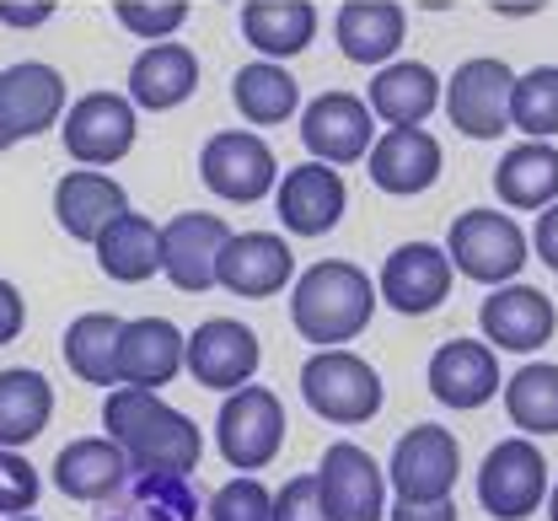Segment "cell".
I'll return each mask as SVG.
<instances>
[{"instance_id":"obj_1","label":"cell","mask_w":558,"mask_h":521,"mask_svg":"<svg viewBox=\"0 0 558 521\" xmlns=\"http://www.w3.org/2000/svg\"><path fill=\"white\" fill-rule=\"evenodd\" d=\"M102 425L119 447L130 451L135 473H150V478H183L205 457L199 425L183 409H172L156 387H130V381L108 387Z\"/></svg>"},{"instance_id":"obj_2","label":"cell","mask_w":558,"mask_h":521,"mask_svg":"<svg viewBox=\"0 0 558 521\" xmlns=\"http://www.w3.org/2000/svg\"><path fill=\"white\" fill-rule=\"evenodd\" d=\"M376 301H381V291H376V280L360 264L323 258V264H312L295 280V291H290V323H295V334L306 344L333 350V344H349V339H360L371 328Z\"/></svg>"},{"instance_id":"obj_3","label":"cell","mask_w":558,"mask_h":521,"mask_svg":"<svg viewBox=\"0 0 558 521\" xmlns=\"http://www.w3.org/2000/svg\"><path fill=\"white\" fill-rule=\"evenodd\" d=\"M301 398L317 420L328 425H371L381 414V376L371 361H360L354 350L333 344V350H317L306 366H301Z\"/></svg>"},{"instance_id":"obj_4","label":"cell","mask_w":558,"mask_h":521,"mask_svg":"<svg viewBox=\"0 0 558 521\" xmlns=\"http://www.w3.org/2000/svg\"><path fill=\"white\" fill-rule=\"evenodd\" d=\"M548 457L537 436H505L478 462V506L494 521H526L537 506H548Z\"/></svg>"},{"instance_id":"obj_5","label":"cell","mask_w":558,"mask_h":521,"mask_svg":"<svg viewBox=\"0 0 558 521\" xmlns=\"http://www.w3.org/2000/svg\"><path fill=\"white\" fill-rule=\"evenodd\" d=\"M215 447L226 457V468L236 473H258L269 468L284 447V403H279L275 387H236L220 398V414H215Z\"/></svg>"},{"instance_id":"obj_6","label":"cell","mask_w":558,"mask_h":521,"mask_svg":"<svg viewBox=\"0 0 558 521\" xmlns=\"http://www.w3.org/2000/svg\"><path fill=\"white\" fill-rule=\"evenodd\" d=\"M446 253H451L457 275H468V280H478V286H510V280L526 269L532 237L510 221L505 210H462V216L451 221Z\"/></svg>"},{"instance_id":"obj_7","label":"cell","mask_w":558,"mask_h":521,"mask_svg":"<svg viewBox=\"0 0 558 521\" xmlns=\"http://www.w3.org/2000/svg\"><path fill=\"white\" fill-rule=\"evenodd\" d=\"M140 108L124 92H86L75 97L60 119V141L75 167H113L135 150Z\"/></svg>"},{"instance_id":"obj_8","label":"cell","mask_w":558,"mask_h":521,"mask_svg":"<svg viewBox=\"0 0 558 521\" xmlns=\"http://www.w3.org/2000/svg\"><path fill=\"white\" fill-rule=\"evenodd\" d=\"M510 92H515V71L494 54H478V60H462L451 81H446V119L457 135L468 141H499L510 130Z\"/></svg>"},{"instance_id":"obj_9","label":"cell","mask_w":558,"mask_h":521,"mask_svg":"<svg viewBox=\"0 0 558 521\" xmlns=\"http://www.w3.org/2000/svg\"><path fill=\"white\" fill-rule=\"evenodd\" d=\"M199 178L215 199H231V205H258L279 189V161L264 135L253 130H220L209 135L199 150Z\"/></svg>"},{"instance_id":"obj_10","label":"cell","mask_w":558,"mask_h":521,"mask_svg":"<svg viewBox=\"0 0 558 521\" xmlns=\"http://www.w3.org/2000/svg\"><path fill=\"white\" fill-rule=\"evenodd\" d=\"M301 146L328 167L365 161L376 146V113L354 92H323L301 108Z\"/></svg>"},{"instance_id":"obj_11","label":"cell","mask_w":558,"mask_h":521,"mask_svg":"<svg viewBox=\"0 0 558 521\" xmlns=\"http://www.w3.org/2000/svg\"><path fill=\"white\" fill-rule=\"evenodd\" d=\"M387 478L398 500H451L462 478V441L446 425H414L387 462Z\"/></svg>"},{"instance_id":"obj_12","label":"cell","mask_w":558,"mask_h":521,"mask_svg":"<svg viewBox=\"0 0 558 521\" xmlns=\"http://www.w3.org/2000/svg\"><path fill=\"white\" fill-rule=\"evenodd\" d=\"M215 280H220V291L242 301L279 296L295 280V253L279 231H231L226 247H220Z\"/></svg>"},{"instance_id":"obj_13","label":"cell","mask_w":558,"mask_h":521,"mask_svg":"<svg viewBox=\"0 0 558 521\" xmlns=\"http://www.w3.org/2000/svg\"><path fill=\"white\" fill-rule=\"evenodd\" d=\"M323 506L333 521H387V473L354 441H333L317 462Z\"/></svg>"},{"instance_id":"obj_14","label":"cell","mask_w":558,"mask_h":521,"mask_svg":"<svg viewBox=\"0 0 558 521\" xmlns=\"http://www.w3.org/2000/svg\"><path fill=\"white\" fill-rule=\"evenodd\" d=\"M258 334L236 317H205L194 334H189V376L209 387V392H236L258 376Z\"/></svg>"},{"instance_id":"obj_15","label":"cell","mask_w":558,"mask_h":521,"mask_svg":"<svg viewBox=\"0 0 558 521\" xmlns=\"http://www.w3.org/2000/svg\"><path fill=\"white\" fill-rule=\"evenodd\" d=\"M451 275H457V264H451L446 247H435V242H403V247L387 253L376 291H381V301L392 312L424 317V312H435L440 301L451 296Z\"/></svg>"},{"instance_id":"obj_16","label":"cell","mask_w":558,"mask_h":521,"mask_svg":"<svg viewBox=\"0 0 558 521\" xmlns=\"http://www.w3.org/2000/svg\"><path fill=\"white\" fill-rule=\"evenodd\" d=\"M65 119V75L44 60H22L0 71V124L11 141H33L60 130Z\"/></svg>"},{"instance_id":"obj_17","label":"cell","mask_w":558,"mask_h":521,"mask_svg":"<svg viewBox=\"0 0 558 521\" xmlns=\"http://www.w3.org/2000/svg\"><path fill=\"white\" fill-rule=\"evenodd\" d=\"M344 205H349L344 178L328 161H317V156L301 161V167H290L275 189L279 226L290 237H328L333 226L344 221Z\"/></svg>"},{"instance_id":"obj_18","label":"cell","mask_w":558,"mask_h":521,"mask_svg":"<svg viewBox=\"0 0 558 521\" xmlns=\"http://www.w3.org/2000/svg\"><path fill=\"white\" fill-rule=\"evenodd\" d=\"M478 328L494 350H510V355H532L554 339L558 312L554 296H543L537 286H494L478 306Z\"/></svg>"},{"instance_id":"obj_19","label":"cell","mask_w":558,"mask_h":521,"mask_svg":"<svg viewBox=\"0 0 558 521\" xmlns=\"http://www.w3.org/2000/svg\"><path fill=\"white\" fill-rule=\"evenodd\" d=\"M231 226L220 216H205V210H183L161 226V275L183 291V296H199L215 280V264H220V247H226Z\"/></svg>"},{"instance_id":"obj_20","label":"cell","mask_w":558,"mask_h":521,"mask_svg":"<svg viewBox=\"0 0 558 521\" xmlns=\"http://www.w3.org/2000/svg\"><path fill=\"white\" fill-rule=\"evenodd\" d=\"M429 392L435 403L468 414V409H484L494 392H505V376H499V355L488 339H446L435 355H429Z\"/></svg>"},{"instance_id":"obj_21","label":"cell","mask_w":558,"mask_h":521,"mask_svg":"<svg viewBox=\"0 0 558 521\" xmlns=\"http://www.w3.org/2000/svg\"><path fill=\"white\" fill-rule=\"evenodd\" d=\"M440 141L429 135V130H381L376 135V146L365 156V172H371V183L381 189V194H398V199H414L424 189H435V178H440Z\"/></svg>"},{"instance_id":"obj_22","label":"cell","mask_w":558,"mask_h":521,"mask_svg":"<svg viewBox=\"0 0 558 521\" xmlns=\"http://www.w3.org/2000/svg\"><path fill=\"white\" fill-rule=\"evenodd\" d=\"M178 372H189V334L172 317H130L119 334V381L167 387Z\"/></svg>"},{"instance_id":"obj_23","label":"cell","mask_w":558,"mask_h":521,"mask_svg":"<svg viewBox=\"0 0 558 521\" xmlns=\"http://www.w3.org/2000/svg\"><path fill=\"white\" fill-rule=\"evenodd\" d=\"M130 210V194H124V183L119 178H108V172H97V167H75L65 172L60 183H54V221L65 231L70 242H97L108 221H119Z\"/></svg>"},{"instance_id":"obj_24","label":"cell","mask_w":558,"mask_h":521,"mask_svg":"<svg viewBox=\"0 0 558 521\" xmlns=\"http://www.w3.org/2000/svg\"><path fill=\"white\" fill-rule=\"evenodd\" d=\"M130 473H135V462L113 436H81V441H65L54 457V489L81 506L119 495Z\"/></svg>"},{"instance_id":"obj_25","label":"cell","mask_w":558,"mask_h":521,"mask_svg":"<svg viewBox=\"0 0 558 521\" xmlns=\"http://www.w3.org/2000/svg\"><path fill=\"white\" fill-rule=\"evenodd\" d=\"M333 38L349 65H392L409 38V11L398 0H344L333 16Z\"/></svg>"},{"instance_id":"obj_26","label":"cell","mask_w":558,"mask_h":521,"mask_svg":"<svg viewBox=\"0 0 558 521\" xmlns=\"http://www.w3.org/2000/svg\"><path fill=\"white\" fill-rule=\"evenodd\" d=\"M194 92H199V54L189 44L161 38V44H145L135 54V65H130V97H135V108L167 113V108L189 102Z\"/></svg>"},{"instance_id":"obj_27","label":"cell","mask_w":558,"mask_h":521,"mask_svg":"<svg viewBox=\"0 0 558 521\" xmlns=\"http://www.w3.org/2000/svg\"><path fill=\"white\" fill-rule=\"evenodd\" d=\"M446 97V81L429 71L424 60H392L381 65L376 81H371V113L387 124V130H409V124H424Z\"/></svg>"},{"instance_id":"obj_28","label":"cell","mask_w":558,"mask_h":521,"mask_svg":"<svg viewBox=\"0 0 558 521\" xmlns=\"http://www.w3.org/2000/svg\"><path fill=\"white\" fill-rule=\"evenodd\" d=\"M494 194L510 210H548L558 199V146L554 141H521L499 156Z\"/></svg>"},{"instance_id":"obj_29","label":"cell","mask_w":558,"mask_h":521,"mask_svg":"<svg viewBox=\"0 0 558 521\" xmlns=\"http://www.w3.org/2000/svg\"><path fill=\"white\" fill-rule=\"evenodd\" d=\"M92 247H97V269L119 286H140L161 275V226L140 210H124L119 221H108V231Z\"/></svg>"},{"instance_id":"obj_30","label":"cell","mask_w":558,"mask_h":521,"mask_svg":"<svg viewBox=\"0 0 558 521\" xmlns=\"http://www.w3.org/2000/svg\"><path fill=\"white\" fill-rule=\"evenodd\" d=\"M242 38L264 60H295L317 38V5L312 0H247L242 5Z\"/></svg>"},{"instance_id":"obj_31","label":"cell","mask_w":558,"mask_h":521,"mask_svg":"<svg viewBox=\"0 0 558 521\" xmlns=\"http://www.w3.org/2000/svg\"><path fill=\"white\" fill-rule=\"evenodd\" d=\"M54 420V387L44 372L5 366L0 372V447H33Z\"/></svg>"},{"instance_id":"obj_32","label":"cell","mask_w":558,"mask_h":521,"mask_svg":"<svg viewBox=\"0 0 558 521\" xmlns=\"http://www.w3.org/2000/svg\"><path fill=\"white\" fill-rule=\"evenodd\" d=\"M119 334H124V317L113 312H81L65 328L60 350H65V366L86 387H119Z\"/></svg>"},{"instance_id":"obj_33","label":"cell","mask_w":558,"mask_h":521,"mask_svg":"<svg viewBox=\"0 0 558 521\" xmlns=\"http://www.w3.org/2000/svg\"><path fill=\"white\" fill-rule=\"evenodd\" d=\"M231 102L253 130H269V124H284L301 108V81L279 60H253V65H242L231 75Z\"/></svg>"},{"instance_id":"obj_34","label":"cell","mask_w":558,"mask_h":521,"mask_svg":"<svg viewBox=\"0 0 558 521\" xmlns=\"http://www.w3.org/2000/svg\"><path fill=\"white\" fill-rule=\"evenodd\" d=\"M505 414L521 436H558V366L526 361L505 381Z\"/></svg>"},{"instance_id":"obj_35","label":"cell","mask_w":558,"mask_h":521,"mask_svg":"<svg viewBox=\"0 0 558 521\" xmlns=\"http://www.w3.org/2000/svg\"><path fill=\"white\" fill-rule=\"evenodd\" d=\"M510 130H521L526 141H554L558 135V65H537V71L515 75Z\"/></svg>"},{"instance_id":"obj_36","label":"cell","mask_w":558,"mask_h":521,"mask_svg":"<svg viewBox=\"0 0 558 521\" xmlns=\"http://www.w3.org/2000/svg\"><path fill=\"white\" fill-rule=\"evenodd\" d=\"M113 16H119L124 33H135L145 44H161L189 22V0H113Z\"/></svg>"},{"instance_id":"obj_37","label":"cell","mask_w":558,"mask_h":521,"mask_svg":"<svg viewBox=\"0 0 558 521\" xmlns=\"http://www.w3.org/2000/svg\"><path fill=\"white\" fill-rule=\"evenodd\" d=\"M209 521H275V495L264 478L242 473L209 495Z\"/></svg>"},{"instance_id":"obj_38","label":"cell","mask_w":558,"mask_h":521,"mask_svg":"<svg viewBox=\"0 0 558 521\" xmlns=\"http://www.w3.org/2000/svg\"><path fill=\"white\" fill-rule=\"evenodd\" d=\"M44 495L38 468L22 457L16 447H0V517H27Z\"/></svg>"},{"instance_id":"obj_39","label":"cell","mask_w":558,"mask_h":521,"mask_svg":"<svg viewBox=\"0 0 558 521\" xmlns=\"http://www.w3.org/2000/svg\"><path fill=\"white\" fill-rule=\"evenodd\" d=\"M275 521H333L323 506V484L317 473H295L284 489L275 495Z\"/></svg>"},{"instance_id":"obj_40","label":"cell","mask_w":558,"mask_h":521,"mask_svg":"<svg viewBox=\"0 0 558 521\" xmlns=\"http://www.w3.org/2000/svg\"><path fill=\"white\" fill-rule=\"evenodd\" d=\"M387 521H462L457 517V500H398Z\"/></svg>"},{"instance_id":"obj_41","label":"cell","mask_w":558,"mask_h":521,"mask_svg":"<svg viewBox=\"0 0 558 521\" xmlns=\"http://www.w3.org/2000/svg\"><path fill=\"white\" fill-rule=\"evenodd\" d=\"M22 328H27V301L11 280H0V344H11Z\"/></svg>"},{"instance_id":"obj_42","label":"cell","mask_w":558,"mask_h":521,"mask_svg":"<svg viewBox=\"0 0 558 521\" xmlns=\"http://www.w3.org/2000/svg\"><path fill=\"white\" fill-rule=\"evenodd\" d=\"M49 16H54V0H0L5 27H44Z\"/></svg>"},{"instance_id":"obj_43","label":"cell","mask_w":558,"mask_h":521,"mask_svg":"<svg viewBox=\"0 0 558 521\" xmlns=\"http://www.w3.org/2000/svg\"><path fill=\"white\" fill-rule=\"evenodd\" d=\"M532 247H537V258L548 264L558 275V199L548 210H537V226H532Z\"/></svg>"},{"instance_id":"obj_44","label":"cell","mask_w":558,"mask_h":521,"mask_svg":"<svg viewBox=\"0 0 558 521\" xmlns=\"http://www.w3.org/2000/svg\"><path fill=\"white\" fill-rule=\"evenodd\" d=\"M548 521H558V484L548 489Z\"/></svg>"},{"instance_id":"obj_45","label":"cell","mask_w":558,"mask_h":521,"mask_svg":"<svg viewBox=\"0 0 558 521\" xmlns=\"http://www.w3.org/2000/svg\"><path fill=\"white\" fill-rule=\"evenodd\" d=\"M16 146V141H11V135H5V124H0V150H11Z\"/></svg>"},{"instance_id":"obj_46","label":"cell","mask_w":558,"mask_h":521,"mask_svg":"<svg viewBox=\"0 0 558 521\" xmlns=\"http://www.w3.org/2000/svg\"><path fill=\"white\" fill-rule=\"evenodd\" d=\"M5 521H38V517H5Z\"/></svg>"}]
</instances>
